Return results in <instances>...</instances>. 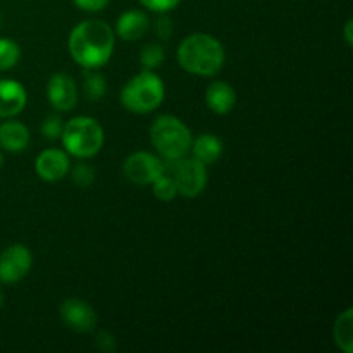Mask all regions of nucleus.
Returning a JSON list of instances; mask_svg holds the SVG:
<instances>
[{
	"instance_id": "obj_15",
	"label": "nucleus",
	"mask_w": 353,
	"mask_h": 353,
	"mask_svg": "<svg viewBox=\"0 0 353 353\" xmlns=\"http://www.w3.org/2000/svg\"><path fill=\"white\" fill-rule=\"evenodd\" d=\"M30 140V130L21 121L7 119L0 124V148L3 150L10 152V154H19V152L26 150Z\"/></svg>"
},
{
	"instance_id": "obj_7",
	"label": "nucleus",
	"mask_w": 353,
	"mask_h": 353,
	"mask_svg": "<svg viewBox=\"0 0 353 353\" xmlns=\"http://www.w3.org/2000/svg\"><path fill=\"white\" fill-rule=\"evenodd\" d=\"M33 268V254L28 247L14 243L0 252V283L16 285L26 278Z\"/></svg>"
},
{
	"instance_id": "obj_24",
	"label": "nucleus",
	"mask_w": 353,
	"mask_h": 353,
	"mask_svg": "<svg viewBox=\"0 0 353 353\" xmlns=\"http://www.w3.org/2000/svg\"><path fill=\"white\" fill-rule=\"evenodd\" d=\"M179 2L181 0H140V3L145 9L159 14H168L169 10L176 9L179 6Z\"/></svg>"
},
{
	"instance_id": "obj_2",
	"label": "nucleus",
	"mask_w": 353,
	"mask_h": 353,
	"mask_svg": "<svg viewBox=\"0 0 353 353\" xmlns=\"http://www.w3.org/2000/svg\"><path fill=\"white\" fill-rule=\"evenodd\" d=\"M178 64L181 69L193 76H209L219 74L221 69L226 62V50L224 45L210 33H192L183 38L178 45Z\"/></svg>"
},
{
	"instance_id": "obj_12",
	"label": "nucleus",
	"mask_w": 353,
	"mask_h": 353,
	"mask_svg": "<svg viewBox=\"0 0 353 353\" xmlns=\"http://www.w3.org/2000/svg\"><path fill=\"white\" fill-rule=\"evenodd\" d=\"M28 103L26 88L16 79H0V119L19 116Z\"/></svg>"
},
{
	"instance_id": "obj_26",
	"label": "nucleus",
	"mask_w": 353,
	"mask_h": 353,
	"mask_svg": "<svg viewBox=\"0 0 353 353\" xmlns=\"http://www.w3.org/2000/svg\"><path fill=\"white\" fill-rule=\"evenodd\" d=\"M95 345L100 352H105V353L116 352V347H117L114 336L110 333H107V331H100V333L97 334Z\"/></svg>"
},
{
	"instance_id": "obj_29",
	"label": "nucleus",
	"mask_w": 353,
	"mask_h": 353,
	"mask_svg": "<svg viewBox=\"0 0 353 353\" xmlns=\"http://www.w3.org/2000/svg\"><path fill=\"white\" fill-rule=\"evenodd\" d=\"M2 305H3V293L0 292V309H2Z\"/></svg>"
},
{
	"instance_id": "obj_3",
	"label": "nucleus",
	"mask_w": 353,
	"mask_h": 353,
	"mask_svg": "<svg viewBox=\"0 0 353 353\" xmlns=\"http://www.w3.org/2000/svg\"><path fill=\"white\" fill-rule=\"evenodd\" d=\"M150 141L162 161H178L190 154L193 134L179 117L164 114L152 123Z\"/></svg>"
},
{
	"instance_id": "obj_1",
	"label": "nucleus",
	"mask_w": 353,
	"mask_h": 353,
	"mask_svg": "<svg viewBox=\"0 0 353 353\" xmlns=\"http://www.w3.org/2000/svg\"><path fill=\"white\" fill-rule=\"evenodd\" d=\"M116 47V33L102 19H85L76 24L68 38L72 61L83 69H100L110 61Z\"/></svg>"
},
{
	"instance_id": "obj_27",
	"label": "nucleus",
	"mask_w": 353,
	"mask_h": 353,
	"mask_svg": "<svg viewBox=\"0 0 353 353\" xmlns=\"http://www.w3.org/2000/svg\"><path fill=\"white\" fill-rule=\"evenodd\" d=\"M78 9L85 10V12H100L109 6L110 0H72Z\"/></svg>"
},
{
	"instance_id": "obj_6",
	"label": "nucleus",
	"mask_w": 353,
	"mask_h": 353,
	"mask_svg": "<svg viewBox=\"0 0 353 353\" xmlns=\"http://www.w3.org/2000/svg\"><path fill=\"white\" fill-rule=\"evenodd\" d=\"M171 165L176 186H178V195L185 199H196L207 188V181H209L207 165L196 161L195 157L185 155L178 161H171Z\"/></svg>"
},
{
	"instance_id": "obj_30",
	"label": "nucleus",
	"mask_w": 353,
	"mask_h": 353,
	"mask_svg": "<svg viewBox=\"0 0 353 353\" xmlns=\"http://www.w3.org/2000/svg\"><path fill=\"white\" fill-rule=\"evenodd\" d=\"M2 162H3V155H2V150H0V168H2Z\"/></svg>"
},
{
	"instance_id": "obj_5",
	"label": "nucleus",
	"mask_w": 353,
	"mask_h": 353,
	"mask_svg": "<svg viewBox=\"0 0 353 353\" xmlns=\"http://www.w3.org/2000/svg\"><path fill=\"white\" fill-rule=\"evenodd\" d=\"M61 141L64 150L76 159H92L105 143L102 124L90 116H76L64 123Z\"/></svg>"
},
{
	"instance_id": "obj_18",
	"label": "nucleus",
	"mask_w": 353,
	"mask_h": 353,
	"mask_svg": "<svg viewBox=\"0 0 353 353\" xmlns=\"http://www.w3.org/2000/svg\"><path fill=\"white\" fill-rule=\"evenodd\" d=\"M150 186L155 199L161 200V202H172L178 196V186H176L174 174H172L171 161H164L162 171L159 172V176Z\"/></svg>"
},
{
	"instance_id": "obj_9",
	"label": "nucleus",
	"mask_w": 353,
	"mask_h": 353,
	"mask_svg": "<svg viewBox=\"0 0 353 353\" xmlns=\"http://www.w3.org/2000/svg\"><path fill=\"white\" fill-rule=\"evenodd\" d=\"M47 100L57 112H69L78 103V85L68 72H54L47 81Z\"/></svg>"
},
{
	"instance_id": "obj_16",
	"label": "nucleus",
	"mask_w": 353,
	"mask_h": 353,
	"mask_svg": "<svg viewBox=\"0 0 353 353\" xmlns=\"http://www.w3.org/2000/svg\"><path fill=\"white\" fill-rule=\"evenodd\" d=\"M190 152H192V157H195L196 161H200L209 168V165L216 164L223 157L224 145L221 138L216 137V134L202 133L196 138H193Z\"/></svg>"
},
{
	"instance_id": "obj_28",
	"label": "nucleus",
	"mask_w": 353,
	"mask_h": 353,
	"mask_svg": "<svg viewBox=\"0 0 353 353\" xmlns=\"http://www.w3.org/2000/svg\"><path fill=\"white\" fill-rule=\"evenodd\" d=\"M343 38H345V41H347L348 47H352L353 45V21L352 19H348L347 23H345Z\"/></svg>"
},
{
	"instance_id": "obj_20",
	"label": "nucleus",
	"mask_w": 353,
	"mask_h": 353,
	"mask_svg": "<svg viewBox=\"0 0 353 353\" xmlns=\"http://www.w3.org/2000/svg\"><path fill=\"white\" fill-rule=\"evenodd\" d=\"M21 59V48L10 38H0V71L16 68Z\"/></svg>"
},
{
	"instance_id": "obj_23",
	"label": "nucleus",
	"mask_w": 353,
	"mask_h": 353,
	"mask_svg": "<svg viewBox=\"0 0 353 353\" xmlns=\"http://www.w3.org/2000/svg\"><path fill=\"white\" fill-rule=\"evenodd\" d=\"M62 128H64V123H62V117L57 116V114H52V116H47L41 123V137L45 140H59L62 134Z\"/></svg>"
},
{
	"instance_id": "obj_11",
	"label": "nucleus",
	"mask_w": 353,
	"mask_h": 353,
	"mask_svg": "<svg viewBox=\"0 0 353 353\" xmlns=\"http://www.w3.org/2000/svg\"><path fill=\"white\" fill-rule=\"evenodd\" d=\"M71 159L65 150L61 148H47L40 152L34 161V172L40 179L47 183H57L69 174Z\"/></svg>"
},
{
	"instance_id": "obj_17",
	"label": "nucleus",
	"mask_w": 353,
	"mask_h": 353,
	"mask_svg": "<svg viewBox=\"0 0 353 353\" xmlns=\"http://www.w3.org/2000/svg\"><path fill=\"white\" fill-rule=\"evenodd\" d=\"M333 338L336 347L343 353H353V309L348 307L336 317L333 326Z\"/></svg>"
},
{
	"instance_id": "obj_4",
	"label": "nucleus",
	"mask_w": 353,
	"mask_h": 353,
	"mask_svg": "<svg viewBox=\"0 0 353 353\" xmlns=\"http://www.w3.org/2000/svg\"><path fill=\"white\" fill-rule=\"evenodd\" d=\"M165 99V85L155 71L143 69L134 74L119 93L121 105L133 114L154 112Z\"/></svg>"
},
{
	"instance_id": "obj_8",
	"label": "nucleus",
	"mask_w": 353,
	"mask_h": 353,
	"mask_svg": "<svg viewBox=\"0 0 353 353\" xmlns=\"http://www.w3.org/2000/svg\"><path fill=\"white\" fill-rule=\"evenodd\" d=\"M162 165H164V161L159 155L138 150L124 159L123 174L133 185L147 186L155 181L159 172L162 171Z\"/></svg>"
},
{
	"instance_id": "obj_10",
	"label": "nucleus",
	"mask_w": 353,
	"mask_h": 353,
	"mask_svg": "<svg viewBox=\"0 0 353 353\" xmlns=\"http://www.w3.org/2000/svg\"><path fill=\"white\" fill-rule=\"evenodd\" d=\"M61 319L76 333H92L97 326V312L81 299H68L59 307Z\"/></svg>"
},
{
	"instance_id": "obj_31",
	"label": "nucleus",
	"mask_w": 353,
	"mask_h": 353,
	"mask_svg": "<svg viewBox=\"0 0 353 353\" xmlns=\"http://www.w3.org/2000/svg\"><path fill=\"white\" fill-rule=\"evenodd\" d=\"M0 23H2V17H0Z\"/></svg>"
},
{
	"instance_id": "obj_21",
	"label": "nucleus",
	"mask_w": 353,
	"mask_h": 353,
	"mask_svg": "<svg viewBox=\"0 0 353 353\" xmlns=\"http://www.w3.org/2000/svg\"><path fill=\"white\" fill-rule=\"evenodd\" d=\"M165 61V50L161 43H148L141 48L140 54V64L143 69L154 71V69L161 68Z\"/></svg>"
},
{
	"instance_id": "obj_19",
	"label": "nucleus",
	"mask_w": 353,
	"mask_h": 353,
	"mask_svg": "<svg viewBox=\"0 0 353 353\" xmlns=\"http://www.w3.org/2000/svg\"><path fill=\"white\" fill-rule=\"evenodd\" d=\"M83 90L86 99L92 102H99L103 99L107 92L105 76L99 72V69H85V79H83Z\"/></svg>"
},
{
	"instance_id": "obj_14",
	"label": "nucleus",
	"mask_w": 353,
	"mask_h": 353,
	"mask_svg": "<svg viewBox=\"0 0 353 353\" xmlns=\"http://www.w3.org/2000/svg\"><path fill=\"white\" fill-rule=\"evenodd\" d=\"M205 105L217 116H226L236 105V92L226 81H212L205 90Z\"/></svg>"
},
{
	"instance_id": "obj_13",
	"label": "nucleus",
	"mask_w": 353,
	"mask_h": 353,
	"mask_svg": "<svg viewBox=\"0 0 353 353\" xmlns=\"http://www.w3.org/2000/svg\"><path fill=\"white\" fill-rule=\"evenodd\" d=\"M148 28H150V19H148L147 12L131 9L117 17L114 33L124 41H138L147 34Z\"/></svg>"
},
{
	"instance_id": "obj_22",
	"label": "nucleus",
	"mask_w": 353,
	"mask_h": 353,
	"mask_svg": "<svg viewBox=\"0 0 353 353\" xmlns=\"http://www.w3.org/2000/svg\"><path fill=\"white\" fill-rule=\"evenodd\" d=\"M69 174H71L74 185H78L79 188H88L95 181V168L86 162H79L74 168L69 169Z\"/></svg>"
},
{
	"instance_id": "obj_25",
	"label": "nucleus",
	"mask_w": 353,
	"mask_h": 353,
	"mask_svg": "<svg viewBox=\"0 0 353 353\" xmlns=\"http://www.w3.org/2000/svg\"><path fill=\"white\" fill-rule=\"evenodd\" d=\"M172 30H174V26H172V21L169 19L165 14H161V16L155 19L154 31H155V34L161 38V40H169L172 34Z\"/></svg>"
}]
</instances>
